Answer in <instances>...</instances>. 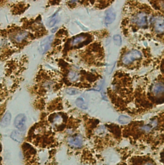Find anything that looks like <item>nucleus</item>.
<instances>
[{"instance_id":"nucleus-1","label":"nucleus","mask_w":164,"mask_h":165,"mask_svg":"<svg viewBox=\"0 0 164 165\" xmlns=\"http://www.w3.org/2000/svg\"><path fill=\"white\" fill-rule=\"evenodd\" d=\"M142 57L141 53L136 50H133L126 53L122 58V62L125 65H128L136 60Z\"/></svg>"},{"instance_id":"nucleus-2","label":"nucleus","mask_w":164,"mask_h":165,"mask_svg":"<svg viewBox=\"0 0 164 165\" xmlns=\"http://www.w3.org/2000/svg\"><path fill=\"white\" fill-rule=\"evenodd\" d=\"M133 22L139 26H145L147 24V16L145 12H139L133 18Z\"/></svg>"},{"instance_id":"nucleus-3","label":"nucleus","mask_w":164,"mask_h":165,"mask_svg":"<svg viewBox=\"0 0 164 165\" xmlns=\"http://www.w3.org/2000/svg\"><path fill=\"white\" fill-rule=\"evenodd\" d=\"M53 40V36H50L44 39L40 43L39 47V52L40 53L44 54L48 51L51 47V44Z\"/></svg>"},{"instance_id":"nucleus-4","label":"nucleus","mask_w":164,"mask_h":165,"mask_svg":"<svg viewBox=\"0 0 164 165\" xmlns=\"http://www.w3.org/2000/svg\"><path fill=\"white\" fill-rule=\"evenodd\" d=\"M26 116L23 114H18L16 118H15L14 120V125L16 126V128H18L19 130L23 131L26 129Z\"/></svg>"},{"instance_id":"nucleus-5","label":"nucleus","mask_w":164,"mask_h":165,"mask_svg":"<svg viewBox=\"0 0 164 165\" xmlns=\"http://www.w3.org/2000/svg\"><path fill=\"white\" fill-rule=\"evenodd\" d=\"M83 139L80 136H72L68 139V143L69 144L74 148H80L83 145Z\"/></svg>"},{"instance_id":"nucleus-6","label":"nucleus","mask_w":164,"mask_h":165,"mask_svg":"<svg viewBox=\"0 0 164 165\" xmlns=\"http://www.w3.org/2000/svg\"><path fill=\"white\" fill-rule=\"evenodd\" d=\"M151 93L155 96H160L163 93L164 85L162 82H156L151 87Z\"/></svg>"},{"instance_id":"nucleus-7","label":"nucleus","mask_w":164,"mask_h":165,"mask_svg":"<svg viewBox=\"0 0 164 165\" xmlns=\"http://www.w3.org/2000/svg\"><path fill=\"white\" fill-rule=\"evenodd\" d=\"M155 30L158 34H162L164 30V24L163 18H158L155 20Z\"/></svg>"},{"instance_id":"nucleus-8","label":"nucleus","mask_w":164,"mask_h":165,"mask_svg":"<svg viewBox=\"0 0 164 165\" xmlns=\"http://www.w3.org/2000/svg\"><path fill=\"white\" fill-rule=\"evenodd\" d=\"M116 17V14L115 12L114 11V9L110 8L108 9L105 14V23L107 25L112 23L114 20L115 19Z\"/></svg>"},{"instance_id":"nucleus-9","label":"nucleus","mask_w":164,"mask_h":165,"mask_svg":"<svg viewBox=\"0 0 164 165\" xmlns=\"http://www.w3.org/2000/svg\"><path fill=\"white\" fill-rule=\"evenodd\" d=\"M28 36V32L26 31L19 32L14 36V40L17 42H21L23 41H24L25 39H26Z\"/></svg>"},{"instance_id":"nucleus-10","label":"nucleus","mask_w":164,"mask_h":165,"mask_svg":"<svg viewBox=\"0 0 164 165\" xmlns=\"http://www.w3.org/2000/svg\"><path fill=\"white\" fill-rule=\"evenodd\" d=\"M87 36L85 35H81L79 36H77L76 37H74L72 41H71V45L72 47H75L80 44L81 42H84L87 39Z\"/></svg>"},{"instance_id":"nucleus-11","label":"nucleus","mask_w":164,"mask_h":165,"mask_svg":"<svg viewBox=\"0 0 164 165\" xmlns=\"http://www.w3.org/2000/svg\"><path fill=\"white\" fill-rule=\"evenodd\" d=\"M10 121H11V114L9 112H7L2 118L0 125H1V126L3 127H6L10 124Z\"/></svg>"},{"instance_id":"nucleus-12","label":"nucleus","mask_w":164,"mask_h":165,"mask_svg":"<svg viewBox=\"0 0 164 165\" xmlns=\"http://www.w3.org/2000/svg\"><path fill=\"white\" fill-rule=\"evenodd\" d=\"M67 77H68V79L70 82H76L78 80V79L80 77V74H79V73H78L77 71H71L68 73Z\"/></svg>"},{"instance_id":"nucleus-13","label":"nucleus","mask_w":164,"mask_h":165,"mask_svg":"<svg viewBox=\"0 0 164 165\" xmlns=\"http://www.w3.org/2000/svg\"><path fill=\"white\" fill-rule=\"evenodd\" d=\"M11 138L15 141L21 142L23 139V136L21 132H19L17 130H15V131L12 132V133L11 134Z\"/></svg>"},{"instance_id":"nucleus-14","label":"nucleus","mask_w":164,"mask_h":165,"mask_svg":"<svg viewBox=\"0 0 164 165\" xmlns=\"http://www.w3.org/2000/svg\"><path fill=\"white\" fill-rule=\"evenodd\" d=\"M75 103H76V105L78 107H80V108H81L82 109H87V105L86 104L85 102L84 101V100L83 98H78L76 100Z\"/></svg>"},{"instance_id":"nucleus-15","label":"nucleus","mask_w":164,"mask_h":165,"mask_svg":"<svg viewBox=\"0 0 164 165\" xmlns=\"http://www.w3.org/2000/svg\"><path fill=\"white\" fill-rule=\"evenodd\" d=\"M130 121H131L130 118L124 115H121L118 118V122L121 124H128L130 122Z\"/></svg>"},{"instance_id":"nucleus-16","label":"nucleus","mask_w":164,"mask_h":165,"mask_svg":"<svg viewBox=\"0 0 164 165\" xmlns=\"http://www.w3.org/2000/svg\"><path fill=\"white\" fill-rule=\"evenodd\" d=\"M62 122H63L62 118L59 115L55 116L53 119V124L55 125H61L62 124Z\"/></svg>"},{"instance_id":"nucleus-17","label":"nucleus","mask_w":164,"mask_h":165,"mask_svg":"<svg viewBox=\"0 0 164 165\" xmlns=\"http://www.w3.org/2000/svg\"><path fill=\"white\" fill-rule=\"evenodd\" d=\"M113 40L114 43L117 46H121L122 43V39L121 37L119 35H115L113 37Z\"/></svg>"},{"instance_id":"nucleus-18","label":"nucleus","mask_w":164,"mask_h":165,"mask_svg":"<svg viewBox=\"0 0 164 165\" xmlns=\"http://www.w3.org/2000/svg\"><path fill=\"white\" fill-rule=\"evenodd\" d=\"M66 93L69 95H76L79 93V91L74 88H69L66 90Z\"/></svg>"},{"instance_id":"nucleus-19","label":"nucleus","mask_w":164,"mask_h":165,"mask_svg":"<svg viewBox=\"0 0 164 165\" xmlns=\"http://www.w3.org/2000/svg\"><path fill=\"white\" fill-rule=\"evenodd\" d=\"M56 16V14L52 16L51 19L50 21V22H49V26H50V27L53 26L57 23V21H58V19H58V17H56V16Z\"/></svg>"},{"instance_id":"nucleus-20","label":"nucleus","mask_w":164,"mask_h":165,"mask_svg":"<svg viewBox=\"0 0 164 165\" xmlns=\"http://www.w3.org/2000/svg\"><path fill=\"white\" fill-rule=\"evenodd\" d=\"M152 127L151 126V125H144V126H142L140 129L142 130H144V131H145V132H150L151 130V129H152Z\"/></svg>"},{"instance_id":"nucleus-21","label":"nucleus","mask_w":164,"mask_h":165,"mask_svg":"<svg viewBox=\"0 0 164 165\" xmlns=\"http://www.w3.org/2000/svg\"><path fill=\"white\" fill-rule=\"evenodd\" d=\"M143 165H155V164L152 162H147L145 164H144Z\"/></svg>"}]
</instances>
